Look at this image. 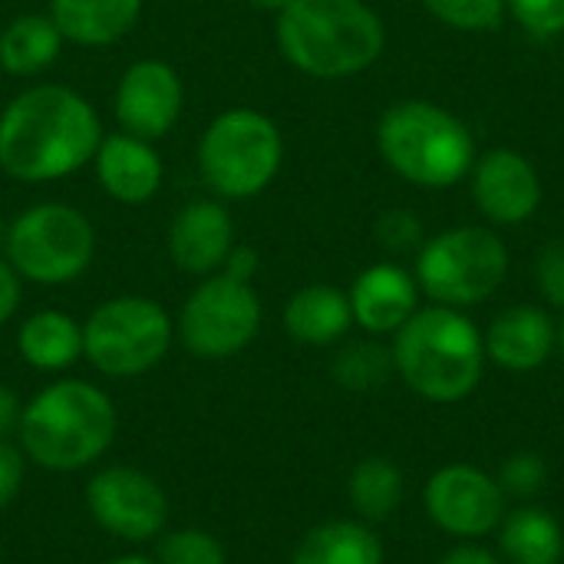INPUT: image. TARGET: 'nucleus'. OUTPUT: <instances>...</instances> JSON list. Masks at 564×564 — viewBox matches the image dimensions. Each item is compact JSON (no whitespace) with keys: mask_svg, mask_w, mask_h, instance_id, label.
Segmentation results:
<instances>
[{"mask_svg":"<svg viewBox=\"0 0 564 564\" xmlns=\"http://www.w3.org/2000/svg\"><path fill=\"white\" fill-rule=\"evenodd\" d=\"M535 284L552 307H564V238L549 241L535 258Z\"/></svg>","mask_w":564,"mask_h":564,"instance_id":"nucleus-32","label":"nucleus"},{"mask_svg":"<svg viewBox=\"0 0 564 564\" xmlns=\"http://www.w3.org/2000/svg\"><path fill=\"white\" fill-rule=\"evenodd\" d=\"M116 433L119 413L112 397L99 383L59 377L23 403L17 446L30 466L73 476L96 469L112 449Z\"/></svg>","mask_w":564,"mask_h":564,"instance_id":"nucleus-2","label":"nucleus"},{"mask_svg":"<svg viewBox=\"0 0 564 564\" xmlns=\"http://www.w3.org/2000/svg\"><path fill=\"white\" fill-rule=\"evenodd\" d=\"M509 13L525 33L539 40L564 33V0H509Z\"/></svg>","mask_w":564,"mask_h":564,"instance_id":"nucleus-29","label":"nucleus"},{"mask_svg":"<svg viewBox=\"0 0 564 564\" xmlns=\"http://www.w3.org/2000/svg\"><path fill=\"white\" fill-rule=\"evenodd\" d=\"M112 109L122 132L155 142L178 126L185 109V83L165 59H135L119 76Z\"/></svg>","mask_w":564,"mask_h":564,"instance_id":"nucleus-13","label":"nucleus"},{"mask_svg":"<svg viewBox=\"0 0 564 564\" xmlns=\"http://www.w3.org/2000/svg\"><path fill=\"white\" fill-rule=\"evenodd\" d=\"M93 254V221L66 202H36L7 225L3 258L30 284H69L86 274Z\"/></svg>","mask_w":564,"mask_h":564,"instance_id":"nucleus-8","label":"nucleus"},{"mask_svg":"<svg viewBox=\"0 0 564 564\" xmlns=\"http://www.w3.org/2000/svg\"><path fill=\"white\" fill-rule=\"evenodd\" d=\"M83 502L96 529L126 545H149L169 529L172 506L162 482L129 463L96 466L86 479Z\"/></svg>","mask_w":564,"mask_h":564,"instance_id":"nucleus-11","label":"nucleus"},{"mask_svg":"<svg viewBox=\"0 0 564 564\" xmlns=\"http://www.w3.org/2000/svg\"><path fill=\"white\" fill-rule=\"evenodd\" d=\"M423 7L440 23L463 30V33L499 30L509 13V0H423Z\"/></svg>","mask_w":564,"mask_h":564,"instance_id":"nucleus-28","label":"nucleus"},{"mask_svg":"<svg viewBox=\"0 0 564 564\" xmlns=\"http://www.w3.org/2000/svg\"><path fill=\"white\" fill-rule=\"evenodd\" d=\"M509 274V248L506 241L482 228L463 225L449 228L416 251L413 278L420 291L443 307H476L489 301Z\"/></svg>","mask_w":564,"mask_h":564,"instance_id":"nucleus-9","label":"nucleus"},{"mask_svg":"<svg viewBox=\"0 0 564 564\" xmlns=\"http://www.w3.org/2000/svg\"><path fill=\"white\" fill-rule=\"evenodd\" d=\"M558 350H562V360H564V317H562V324H558Z\"/></svg>","mask_w":564,"mask_h":564,"instance_id":"nucleus-39","label":"nucleus"},{"mask_svg":"<svg viewBox=\"0 0 564 564\" xmlns=\"http://www.w3.org/2000/svg\"><path fill=\"white\" fill-rule=\"evenodd\" d=\"M3 238H7V225H3V218H0V251H3Z\"/></svg>","mask_w":564,"mask_h":564,"instance_id":"nucleus-40","label":"nucleus"},{"mask_svg":"<svg viewBox=\"0 0 564 564\" xmlns=\"http://www.w3.org/2000/svg\"><path fill=\"white\" fill-rule=\"evenodd\" d=\"M291 564H383V542L360 519H334L301 535Z\"/></svg>","mask_w":564,"mask_h":564,"instance_id":"nucleus-22","label":"nucleus"},{"mask_svg":"<svg viewBox=\"0 0 564 564\" xmlns=\"http://www.w3.org/2000/svg\"><path fill=\"white\" fill-rule=\"evenodd\" d=\"M63 33L50 13H20L0 30V69L10 76H40L59 59Z\"/></svg>","mask_w":564,"mask_h":564,"instance_id":"nucleus-23","label":"nucleus"},{"mask_svg":"<svg viewBox=\"0 0 564 564\" xmlns=\"http://www.w3.org/2000/svg\"><path fill=\"white\" fill-rule=\"evenodd\" d=\"M377 241L393 251V254H406V251H420L423 248V225L413 212L406 208H390L377 218Z\"/></svg>","mask_w":564,"mask_h":564,"instance_id":"nucleus-30","label":"nucleus"},{"mask_svg":"<svg viewBox=\"0 0 564 564\" xmlns=\"http://www.w3.org/2000/svg\"><path fill=\"white\" fill-rule=\"evenodd\" d=\"M274 17L281 56L314 79L357 76L387 46V26L364 0H291Z\"/></svg>","mask_w":564,"mask_h":564,"instance_id":"nucleus-3","label":"nucleus"},{"mask_svg":"<svg viewBox=\"0 0 564 564\" xmlns=\"http://www.w3.org/2000/svg\"><path fill=\"white\" fill-rule=\"evenodd\" d=\"M20 416H23V400L0 383V440H17Z\"/></svg>","mask_w":564,"mask_h":564,"instance_id":"nucleus-35","label":"nucleus"},{"mask_svg":"<svg viewBox=\"0 0 564 564\" xmlns=\"http://www.w3.org/2000/svg\"><path fill=\"white\" fill-rule=\"evenodd\" d=\"M486 357L512 373H532L549 364L558 347V327L549 311L535 304H516L492 317L482 334Z\"/></svg>","mask_w":564,"mask_h":564,"instance_id":"nucleus-18","label":"nucleus"},{"mask_svg":"<svg viewBox=\"0 0 564 564\" xmlns=\"http://www.w3.org/2000/svg\"><path fill=\"white\" fill-rule=\"evenodd\" d=\"M96 178L102 192L122 205H145L162 188V159L149 139H139L132 132H109L102 135L96 155H93Z\"/></svg>","mask_w":564,"mask_h":564,"instance_id":"nucleus-17","label":"nucleus"},{"mask_svg":"<svg viewBox=\"0 0 564 564\" xmlns=\"http://www.w3.org/2000/svg\"><path fill=\"white\" fill-rule=\"evenodd\" d=\"M159 564H225V545L218 535L205 532V529H165L155 539V555Z\"/></svg>","mask_w":564,"mask_h":564,"instance_id":"nucleus-27","label":"nucleus"},{"mask_svg":"<svg viewBox=\"0 0 564 564\" xmlns=\"http://www.w3.org/2000/svg\"><path fill=\"white\" fill-rule=\"evenodd\" d=\"M347 499L360 522H387L403 502V473L383 456H367L347 479Z\"/></svg>","mask_w":564,"mask_h":564,"instance_id":"nucleus-25","label":"nucleus"},{"mask_svg":"<svg viewBox=\"0 0 564 564\" xmlns=\"http://www.w3.org/2000/svg\"><path fill=\"white\" fill-rule=\"evenodd\" d=\"M172 344L175 317L145 294L109 297L83 321V360L109 380L145 377Z\"/></svg>","mask_w":564,"mask_h":564,"instance_id":"nucleus-7","label":"nucleus"},{"mask_svg":"<svg viewBox=\"0 0 564 564\" xmlns=\"http://www.w3.org/2000/svg\"><path fill=\"white\" fill-rule=\"evenodd\" d=\"M499 549L506 564H562V522L539 506L506 512L499 525Z\"/></svg>","mask_w":564,"mask_h":564,"instance_id":"nucleus-24","label":"nucleus"},{"mask_svg":"<svg viewBox=\"0 0 564 564\" xmlns=\"http://www.w3.org/2000/svg\"><path fill=\"white\" fill-rule=\"evenodd\" d=\"M473 202L492 225H522L542 205V178L516 149H489L473 162Z\"/></svg>","mask_w":564,"mask_h":564,"instance_id":"nucleus-14","label":"nucleus"},{"mask_svg":"<svg viewBox=\"0 0 564 564\" xmlns=\"http://www.w3.org/2000/svg\"><path fill=\"white\" fill-rule=\"evenodd\" d=\"M281 321L291 340L304 347H330L354 327V311L347 291L334 284H307L288 297Z\"/></svg>","mask_w":564,"mask_h":564,"instance_id":"nucleus-19","label":"nucleus"},{"mask_svg":"<svg viewBox=\"0 0 564 564\" xmlns=\"http://www.w3.org/2000/svg\"><path fill=\"white\" fill-rule=\"evenodd\" d=\"M26 469H30V463H26L23 449L17 446V440H0V512L20 499Z\"/></svg>","mask_w":564,"mask_h":564,"instance_id":"nucleus-33","label":"nucleus"},{"mask_svg":"<svg viewBox=\"0 0 564 564\" xmlns=\"http://www.w3.org/2000/svg\"><path fill=\"white\" fill-rule=\"evenodd\" d=\"M377 149L400 178L420 188H453L476 162L466 122L430 99L393 102L377 122Z\"/></svg>","mask_w":564,"mask_h":564,"instance_id":"nucleus-5","label":"nucleus"},{"mask_svg":"<svg viewBox=\"0 0 564 564\" xmlns=\"http://www.w3.org/2000/svg\"><path fill=\"white\" fill-rule=\"evenodd\" d=\"M426 516L456 539H482L506 519V492L479 466L453 463L430 476L423 489Z\"/></svg>","mask_w":564,"mask_h":564,"instance_id":"nucleus-12","label":"nucleus"},{"mask_svg":"<svg viewBox=\"0 0 564 564\" xmlns=\"http://www.w3.org/2000/svg\"><path fill=\"white\" fill-rule=\"evenodd\" d=\"M281 162L284 139L278 122L251 106L218 112L198 139V175L225 202L261 195L278 178Z\"/></svg>","mask_w":564,"mask_h":564,"instance_id":"nucleus-6","label":"nucleus"},{"mask_svg":"<svg viewBox=\"0 0 564 564\" xmlns=\"http://www.w3.org/2000/svg\"><path fill=\"white\" fill-rule=\"evenodd\" d=\"M393 373L430 403L466 400L486 370V340L456 307H420L390 344Z\"/></svg>","mask_w":564,"mask_h":564,"instance_id":"nucleus-4","label":"nucleus"},{"mask_svg":"<svg viewBox=\"0 0 564 564\" xmlns=\"http://www.w3.org/2000/svg\"><path fill=\"white\" fill-rule=\"evenodd\" d=\"M264 307L251 278L228 268L202 278L175 317V340L198 360H231L261 334Z\"/></svg>","mask_w":564,"mask_h":564,"instance_id":"nucleus-10","label":"nucleus"},{"mask_svg":"<svg viewBox=\"0 0 564 564\" xmlns=\"http://www.w3.org/2000/svg\"><path fill=\"white\" fill-rule=\"evenodd\" d=\"M354 324L370 337L397 334L420 311V284L400 264H370L347 291Z\"/></svg>","mask_w":564,"mask_h":564,"instance_id":"nucleus-16","label":"nucleus"},{"mask_svg":"<svg viewBox=\"0 0 564 564\" xmlns=\"http://www.w3.org/2000/svg\"><path fill=\"white\" fill-rule=\"evenodd\" d=\"M145 0H50L46 13L76 46H109L119 43L142 17Z\"/></svg>","mask_w":564,"mask_h":564,"instance_id":"nucleus-21","label":"nucleus"},{"mask_svg":"<svg viewBox=\"0 0 564 564\" xmlns=\"http://www.w3.org/2000/svg\"><path fill=\"white\" fill-rule=\"evenodd\" d=\"M20 301H23V278L13 271L7 258H0V327L17 317Z\"/></svg>","mask_w":564,"mask_h":564,"instance_id":"nucleus-34","label":"nucleus"},{"mask_svg":"<svg viewBox=\"0 0 564 564\" xmlns=\"http://www.w3.org/2000/svg\"><path fill=\"white\" fill-rule=\"evenodd\" d=\"M254 10H268V13H281L291 0H248Z\"/></svg>","mask_w":564,"mask_h":564,"instance_id":"nucleus-38","label":"nucleus"},{"mask_svg":"<svg viewBox=\"0 0 564 564\" xmlns=\"http://www.w3.org/2000/svg\"><path fill=\"white\" fill-rule=\"evenodd\" d=\"M440 564H502V558L482 545H456L453 552H446L440 558Z\"/></svg>","mask_w":564,"mask_h":564,"instance_id":"nucleus-36","label":"nucleus"},{"mask_svg":"<svg viewBox=\"0 0 564 564\" xmlns=\"http://www.w3.org/2000/svg\"><path fill=\"white\" fill-rule=\"evenodd\" d=\"M235 245V218L221 198H195L182 205L169 225V258L192 278L221 271Z\"/></svg>","mask_w":564,"mask_h":564,"instance_id":"nucleus-15","label":"nucleus"},{"mask_svg":"<svg viewBox=\"0 0 564 564\" xmlns=\"http://www.w3.org/2000/svg\"><path fill=\"white\" fill-rule=\"evenodd\" d=\"M102 135L99 112L83 93L36 83L0 112V169L26 185L56 182L93 165Z\"/></svg>","mask_w":564,"mask_h":564,"instance_id":"nucleus-1","label":"nucleus"},{"mask_svg":"<svg viewBox=\"0 0 564 564\" xmlns=\"http://www.w3.org/2000/svg\"><path fill=\"white\" fill-rule=\"evenodd\" d=\"M17 354L36 373H63L83 360V324L56 307L33 311L17 327Z\"/></svg>","mask_w":564,"mask_h":564,"instance_id":"nucleus-20","label":"nucleus"},{"mask_svg":"<svg viewBox=\"0 0 564 564\" xmlns=\"http://www.w3.org/2000/svg\"><path fill=\"white\" fill-rule=\"evenodd\" d=\"M102 564H159L152 555H142V552H126V555H116Z\"/></svg>","mask_w":564,"mask_h":564,"instance_id":"nucleus-37","label":"nucleus"},{"mask_svg":"<svg viewBox=\"0 0 564 564\" xmlns=\"http://www.w3.org/2000/svg\"><path fill=\"white\" fill-rule=\"evenodd\" d=\"M545 459L539 453H516L499 469V486L506 496H535L545 482Z\"/></svg>","mask_w":564,"mask_h":564,"instance_id":"nucleus-31","label":"nucleus"},{"mask_svg":"<svg viewBox=\"0 0 564 564\" xmlns=\"http://www.w3.org/2000/svg\"><path fill=\"white\" fill-rule=\"evenodd\" d=\"M330 373L344 390L367 393V390H377L380 383H387V377L393 373V354H390V347H383L377 340H350L347 347L337 350Z\"/></svg>","mask_w":564,"mask_h":564,"instance_id":"nucleus-26","label":"nucleus"}]
</instances>
